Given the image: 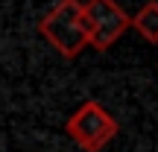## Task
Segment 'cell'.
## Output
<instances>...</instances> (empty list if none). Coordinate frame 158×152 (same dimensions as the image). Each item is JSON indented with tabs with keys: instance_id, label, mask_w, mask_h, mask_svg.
<instances>
[{
	"instance_id": "4",
	"label": "cell",
	"mask_w": 158,
	"mask_h": 152,
	"mask_svg": "<svg viewBox=\"0 0 158 152\" xmlns=\"http://www.w3.org/2000/svg\"><path fill=\"white\" fill-rule=\"evenodd\" d=\"M129 27L135 29V32H141L143 41L158 44V0H149L135 15H129Z\"/></svg>"
},
{
	"instance_id": "2",
	"label": "cell",
	"mask_w": 158,
	"mask_h": 152,
	"mask_svg": "<svg viewBox=\"0 0 158 152\" xmlns=\"http://www.w3.org/2000/svg\"><path fill=\"white\" fill-rule=\"evenodd\" d=\"M117 129H120L117 120H114L97 100L82 102V105L68 117V126H64V132L70 135V141L79 143L85 152H100L114 135H117Z\"/></svg>"
},
{
	"instance_id": "3",
	"label": "cell",
	"mask_w": 158,
	"mask_h": 152,
	"mask_svg": "<svg viewBox=\"0 0 158 152\" xmlns=\"http://www.w3.org/2000/svg\"><path fill=\"white\" fill-rule=\"evenodd\" d=\"M82 18L88 27V44L94 50H108L129 29V12L117 0H88L82 3Z\"/></svg>"
},
{
	"instance_id": "1",
	"label": "cell",
	"mask_w": 158,
	"mask_h": 152,
	"mask_svg": "<svg viewBox=\"0 0 158 152\" xmlns=\"http://www.w3.org/2000/svg\"><path fill=\"white\" fill-rule=\"evenodd\" d=\"M38 32L59 50V56L76 59L88 47V27L82 18V3L79 0H59L38 21Z\"/></svg>"
}]
</instances>
